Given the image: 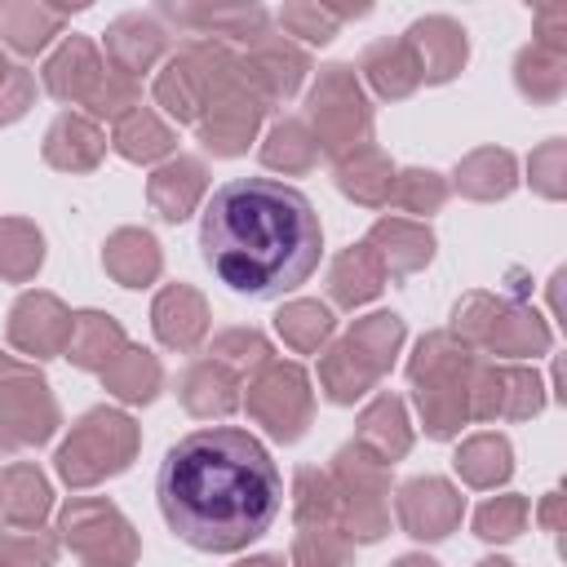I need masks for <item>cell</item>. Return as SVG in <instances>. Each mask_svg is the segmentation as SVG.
<instances>
[{
	"label": "cell",
	"mask_w": 567,
	"mask_h": 567,
	"mask_svg": "<svg viewBox=\"0 0 567 567\" xmlns=\"http://www.w3.org/2000/svg\"><path fill=\"white\" fill-rule=\"evenodd\" d=\"M155 496L177 540L204 554H235L279 518L284 478L248 430L208 425L164 452Z\"/></svg>",
	"instance_id": "1"
},
{
	"label": "cell",
	"mask_w": 567,
	"mask_h": 567,
	"mask_svg": "<svg viewBox=\"0 0 567 567\" xmlns=\"http://www.w3.org/2000/svg\"><path fill=\"white\" fill-rule=\"evenodd\" d=\"M199 248L230 292L284 297L319 270L323 226L297 186L275 177H235L208 195Z\"/></svg>",
	"instance_id": "2"
},
{
	"label": "cell",
	"mask_w": 567,
	"mask_h": 567,
	"mask_svg": "<svg viewBox=\"0 0 567 567\" xmlns=\"http://www.w3.org/2000/svg\"><path fill=\"white\" fill-rule=\"evenodd\" d=\"M133 443H137V430H133L128 416L106 412V408L102 412H89L71 430L66 447L58 452V470H62L66 483H93L102 474L124 470L128 456H133Z\"/></svg>",
	"instance_id": "3"
},
{
	"label": "cell",
	"mask_w": 567,
	"mask_h": 567,
	"mask_svg": "<svg viewBox=\"0 0 567 567\" xmlns=\"http://www.w3.org/2000/svg\"><path fill=\"white\" fill-rule=\"evenodd\" d=\"M62 527H66L71 549H80L89 558V567H128L133 563L128 523L111 505H102V501H75V505H66Z\"/></svg>",
	"instance_id": "4"
},
{
	"label": "cell",
	"mask_w": 567,
	"mask_h": 567,
	"mask_svg": "<svg viewBox=\"0 0 567 567\" xmlns=\"http://www.w3.org/2000/svg\"><path fill=\"white\" fill-rule=\"evenodd\" d=\"M310 115H315V124H319L328 151H341V146H350V142L363 133L368 111H363L359 84L350 80L346 66H328V71H323V80H319V89H315V97H310Z\"/></svg>",
	"instance_id": "5"
},
{
	"label": "cell",
	"mask_w": 567,
	"mask_h": 567,
	"mask_svg": "<svg viewBox=\"0 0 567 567\" xmlns=\"http://www.w3.org/2000/svg\"><path fill=\"white\" fill-rule=\"evenodd\" d=\"M248 408L270 425V434L297 439L306 425V377L297 368H270L248 390Z\"/></svg>",
	"instance_id": "6"
},
{
	"label": "cell",
	"mask_w": 567,
	"mask_h": 567,
	"mask_svg": "<svg viewBox=\"0 0 567 567\" xmlns=\"http://www.w3.org/2000/svg\"><path fill=\"white\" fill-rule=\"evenodd\" d=\"M399 518H403V527H408L412 536L439 540V536H447V527L461 518V501H456V492H452L447 483H439V478H416V483H408V487L399 492Z\"/></svg>",
	"instance_id": "7"
},
{
	"label": "cell",
	"mask_w": 567,
	"mask_h": 567,
	"mask_svg": "<svg viewBox=\"0 0 567 567\" xmlns=\"http://www.w3.org/2000/svg\"><path fill=\"white\" fill-rule=\"evenodd\" d=\"M9 337H13V346H22L31 354H58L71 341V319L62 315V306L53 297H22L13 306Z\"/></svg>",
	"instance_id": "8"
},
{
	"label": "cell",
	"mask_w": 567,
	"mask_h": 567,
	"mask_svg": "<svg viewBox=\"0 0 567 567\" xmlns=\"http://www.w3.org/2000/svg\"><path fill=\"white\" fill-rule=\"evenodd\" d=\"M408 49H421L416 71L425 80H447L465 62V31L452 27L447 18H425L408 31Z\"/></svg>",
	"instance_id": "9"
},
{
	"label": "cell",
	"mask_w": 567,
	"mask_h": 567,
	"mask_svg": "<svg viewBox=\"0 0 567 567\" xmlns=\"http://www.w3.org/2000/svg\"><path fill=\"white\" fill-rule=\"evenodd\" d=\"M44 80H49V89H53L58 97H84V102H89V97L97 93V84L106 80V71H102L93 44L75 35V40H66V49L49 62Z\"/></svg>",
	"instance_id": "10"
},
{
	"label": "cell",
	"mask_w": 567,
	"mask_h": 567,
	"mask_svg": "<svg viewBox=\"0 0 567 567\" xmlns=\"http://www.w3.org/2000/svg\"><path fill=\"white\" fill-rule=\"evenodd\" d=\"M155 332L164 346H195L204 337V301L190 292V288H168L159 301H155Z\"/></svg>",
	"instance_id": "11"
},
{
	"label": "cell",
	"mask_w": 567,
	"mask_h": 567,
	"mask_svg": "<svg viewBox=\"0 0 567 567\" xmlns=\"http://www.w3.org/2000/svg\"><path fill=\"white\" fill-rule=\"evenodd\" d=\"M199 190H204V168L195 159H177L151 177V204L168 221H182L190 213V204L199 199Z\"/></svg>",
	"instance_id": "12"
},
{
	"label": "cell",
	"mask_w": 567,
	"mask_h": 567,
	"mask_svg": "<svg viewBox=\"0 0 567 567\" xmlns=\"http://www.w3.org/2000/svg\"><path fill=\"white\" fill-rule=\"evenodd\" d=\"M115 350H124V332L106 319V315H75L71 319V341H66V354L80 363V368H106L115 359Z\"/></svg>",
	"instance_id": "13"
},
{
	"label": "cell",
	"mask_w": 567,
	"mask_h": 567,
	"mask_svg": "<svg viewBox=\"0 0 567 567\" xmlns=\"http://www.w3.org/2000/svg\"><path fill=\"white\" fill-rule=\"evenodd\" d=\"M44 155L58 164V168H89L97 155H102V133L80 120V115H62L53 128H49V146Z\"/></svg>",
	"instance_id": "14"
},
{
	"label": "cell",
	"mask_w": 567,
	"mask_h": 567,
	"mask_svg": "<svg viewBox=\"0 0 567 567\" xmlns=\"http://www.w3.org/2000/svg\"><path fill=\"white\" fill-rule=\"evenodd\" d=\"M106 270H111L120 284L137 288L142 279H151V275L159 270L155 239L142 235V230H120V235L111 239V248H106Z\"/></svg>",
	"instance_id": "15"
},
{
	"label": "cell",
	"mask_w": 567,
	"mask_h": 567,
	"mask_svg": "<svg viewBox=\"0 0 567 567\" xmlns=\"http://www.w3.org/2000/svg\"><path fill=\"white\" fill-rule=\"evenodd\" d=\"M106 44H111V58H115L124 71H142V66L159 53L164 31H159L151 18H124V22L111 27Z\"/></svg>",
	"instance_id": "16"
},
{
	"label": "cell",
	"mask_w": 567,
	"mask_h": 567,
	"mask_svg": "<svg viewBox=\"0 0 567 567\" xmlns=\"http://www.w3.org/2000/svg\"><path fill=\"white\" fill-rule=\"evenodd\" d=\"M377 288H381V266H377V257H372V244L350 248V252L332 266V292H337V301L359 306V301H368Z\"/></svg>",
	"instance_id": "17"
},
{
	"label": "cell",
	"mask_w": 567,
	"mask_h": 567,
	"mask_svg": "<svg viewBox=\"0 0 567 567\" xmlns=\"http://www.w3.org/2000/svg\"><path fill=\"white\" fill-rule=\"evenodd\" d=\"M363 66H368L372 84H377L385 97H403V93L416 84V75H421L408 44H372L368 58H363Z\"/></svg>",
	"instance_id": "18"
},
{
	"label": "cell",
	"mask_w": 567,
	"mask_h": 567,
	"mask_svg": "<svg viewBox=\"0 0 567 567\" xmlns=\"http://www.w3.org/2000/svg\"><path fill=\"white\" fill-rule=\"evenodd\" d=\"M0 505H4L9 518L35 523V518L49 509V487H44V478H40L31 465H13V470L4 474V483H0Z\"/></svg>",
	"instance_id": "19"
},
{
	"label": "cell",
	"mask_w": 567,
	"mask_h": 567,
	"mask_svg": "<svg viewBox=\"0 0 567 567\" xmlns=\"http://www.w3.org/2000/svg\"><path fill=\"white\" fill-rule=\"evenodd\" d=\"M0 27H4V40L22 53H35L49 44V35L58 31V13L53 9H40V4H13L0 13Z\"/></svg>",
	"instance_id": "20"
},
{
	"label": "cell",
	"mask_w": 567,
	"mask_h": 567,
	"mask_svg": "<svg viewBox=\"0 0 567 567\" xmlns=\"http://www.w3.org/2000/svg\"><path fill=\"white\" fill-rule=\"evenodd\" d=\"M359 439L372 443L381 456H399L408 447V430H403V408L399 399H377L363 421H359Z\"/></svg>",
	"instance_id": "21"
},
{
	"label": "cell",
	"mask_w": 567,
	"mask_h": 567,
	"mask_svg": "<svg viewBox=\"0 0 567 567\" xmlns=\"http://www.w3.org/2000/svg\"><path fill=\"white\" fill-rule=\"evenodd\" d=\"M186 408L199 412V416H213V412H230L235 408V385L221 368L213 363H199L190 377H186Z\"/></svg>",
	"instance_id": "22"
},
{
	"label": "cell",
	"mask_w": 567,
	"mask_h": 567,
	"mask_svg": "<svg viewBox=\"0 0 567 567\" xmlns=\"http://www.w3.org/2000/svg\"><path fill=\"white\" fill-rule=\"evenodd\" d=\"M102 372H106L111 390H115L120 399H133V403H137V399H151L155 385H159V368H155V359L142 354V350H124V359H120V363H106Z\"/></svg>",
	"instance_id": "23"
},
{
	"label": "cell",
	"mask_w": 567,
	"mask_h": 567,
	"mask_svg": "<svg viewBox=\"0 0 567 567\" xmlns=\"http://www.w3.org/2000/svg\"><path fill=\"white\" fill-rule=\"evenodd\" d=\"M115 142H120V151H124L128 159H155V155H164V151L173 146V142H168V128H164L151 111H133V115H124Z\"/></svg>",
	"instance_id": "24"
},
{
	"label": "cell",
	"mask_w": 567,
	"mask_h": 567,
	"mask_svg": "<svg viewBox=\"0 0 567 567\" xmlns=\"http://www.w3.org/2000/svg\"><path fill=\"white\" fill-rule=\"evenodd\" d=\"M279 332H284L297 350H315V346L332 332V315H328L319 301H292V306L279 315Z\"/></svg>",
	"instance_id": "25"
},
{
	"label": "cell",
	"mask_w": 567,
	"mask_h": 567,
	"mask_svg": "<svg viewBox=\"0 0 567 567\" xmlns=\"http://www.w3.org/2000/svg\"><path fill=\"white\" fill-rule=\"evenodd\" d=\"M456 470L470 478V483H496L509 474V447L505 439H474L465 443V452L456 456Z\"/></svg>",
	"instance_id": "26"
},
{
	"label": "cell",
	"mask_w": 567,
	"mask_h": 567,
	"mask_svg": "<svg viewBox=\"0 0 567 567\" xmlns=\"http://www.w3.org/2000/svg\"><path fill=\"white\" fill-rule=\"evenodd\" d=\"M40 235L31 230V226H22V221H4L0 226V270L4 275H13V279H22V275H31L35 266H40Z\"/></svg>",
	"instance_id": "27"
},
{
	"label": "cell",
	"mask_w": 567,
	"mask_h": 567,
	"mask_svg": "<svg viewBox=\"0 0 567 567\" xmlns=\"http://www.w3.org/2000/svg\"><path fill=\"white\" fill-rule=\"evenodd\" d=\"M266 164H275V168H306L310 164V155H315V142L306 137V128L301 124H279L275 133H270V142H266Z\"/></svg>",
	"instance_id": "28"
},
{
	"label": "cell",
	"mask_w": 567,
	"mask_h": 567,
	"mask_svg": "<svg viewBox=\"0 0 567 567\" xmlns=\"http://www.w3.org/2000/svg\"><path fill=\"white\" fill-rule=\"evenodd\" d=\"M523 514H527V505L518 496H496L474 514V527L483 540H509V536H518Z\"/></svg>",
	"instance_id": "29"
},
{
	"label": "cell",
	"mask_w": 567,
	"mask_h": 567,
	"mask_svg": "<svg viewBox=\"0 0 567 567\" xmlns=\"http://www.w3.org/2000/svg\"><path fill=\"white\" fill-rule=\"evenodd\" d=\"M53 540L40 532H0V567H49Z\"/></svg>",
	"instance_id": "30"
},
{
	"label": "cell",
	"mask_w": 567,
	"mask_h": 567,
	"mask_svg": "<svg viewBox=\"0 0 567 567\" xmlns=\"http://www.w3.org/2000/svg\"><path fill=\"white\" fill-rule=\"evenodd\" d=\"M284 22L297 31V35H306V40H332V31H337V18L328 13V9H284Z\"/></svg>",
	"instance_id": "31"
},
{
	"label": "cell",
	"mask_w": 567,
	"mask_h": 567,
	"mask_svg": "<svg viewBox=\"0 0 567 567\" xmlns=\"http://www.w3.org/2000/svg\"><path fill=\"white\" fill-rule=\"evenodd\" d=\"M310 536L319 540V549L301 536V540H297V563H301V567H346V549H341L328 532H310Z\"/></svg>",
	"instance_id": "32"
},
{
	"label": "cell",
	"mask_w": 567,
	"mask_h": 567,
	"mask_svg": "<svg viewBox=\"0 0 567 567\" xmlns=\"http://www.w3.org/2000/svg\"><path fill=\"white\" fill-rule=\"evenodd\" d=\"M403 204L412 208V213H421V208H434L439 199H443V186H439V177L434 173H403Z\"/></svg>",
	"instance_id": "33"
},
{
	"label": "cell",
	"mask_w": 567,
	"mask_h": 567,
	"mask_svg": "<svg viewBox=\"0 0 567 567\" xmlns=\"http://www.w3.org/2000/svg\"><path fill=\"white\" fill-rule=\"evenodd\" d=\"M27 97H31V75L27 71H9L4 84H0V124L18 120L27 111Z\"/></svg>",
	"instance_id": "34"
},
{
	"label": "cell",
	"mask_w": 567,
	"mask_h": 567,
	"mask_svg": "<svg viewBox=\"0 0 567 567\" xmlns=\"http://www.w3.org/2000/svg\"><path fill=\"white\" fill-rule=\"evenodd\" d=\"M230 350H239L235 359H248V363H261V359L270 354L257 332H230V337H221V341H217V354H230Z\"/></svg>",
	"instance_id": "35"
},
{
	"label": "cell",
	"mask_w": 567,
	"mask_h": 567,
	"mask_svg": "<svg viewBox=\"0 0 567 567\" xmlns=\"http://www.w3.org/2000/svg\"><path fill=\"white\" fill-rule=\"evenodd\" d=\"M394 567H439V563H430V558H399Z\"/></svg>",
	"instance_id": "36"
},
{
	"label": "cell",
	"mask_w": 567,
	"mask_h": 567,
	"mask_svg": "<svg viewBox=\"0 0 567 567\" xmlns=\"http://www.w3.org/2000/svg\"><path fill=\"white\" fill-rule=\"evenodd\" d=\"M239 567H284L279 558H252V563H239Z\"/></svg>",
	"instance_id": "37"
},
{
	"label": "cell",
	"mask_w": 567,
	"mask_h": 567,
	"mask_svg": "<svg viewBox=\"0 0 567 567\" xmlns=\"http://www.w3.org/2000/svg\"><path fill=\"white\" fill-rule=\"evenodd\" d=\"M478 567H509V563H501V558H487V563H478Z\"/></svg>",
	"instance_id": "38"
},
{
	"label": "cell",
	"mask_w": 567,
	"mask_h": 567,
	"mask_svg": "<svg viewBox=\"0 0 567 567\" xmlns=\"http://www.w3.org/2000/svg\"><path fill=\"white\" fill-rule=\"evenodd\" d=\"M4 75H9V66H4V58H0V84H4Z\"/></svg>",
	"instance_id": "39"
}]
</instances>
